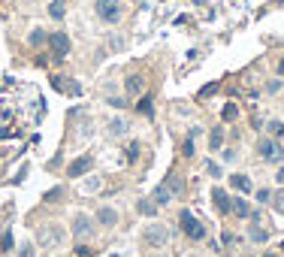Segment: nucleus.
<instances>
[{"mask_svg": "<svg viewBox=\"0 0 284 257\" xmlns=\"http://www.w3.org/2000/svg\"><path fill=\"white\" fill-rule=\"evenodd\" d=\"M212 200H215V206H218V212H221V215H227V212H233V203H230V197H227V191H221V188H215V191H212Z\"/></svg>", "mask_w": 284, "mask_h": 257, "instance_id": "nucleus-7", "label": "nucleus"}, {"mask_svg": "<svg viewBox=\"0 0 284 257\" xmlns=\"http://www.w3.org/2000/svg\"><path fill=\"white\" fill-rule=\"evenodd\" d=\"M269 133H272L275 139H281V136H284V121H269Z\"/></svg>", "mask_w": 284, "mask_h": 257, "instance_id": "nucleus-22", "label": "nucleus"}, {"mask_svg": "<svg viewBox=\"0 0 284 257\" xmlns=\"http://www.w3.org/2000/svg\"><path fill=\"white\" fill-rule=\"evenodd\" d=\"M52 85H55L58 91H67V94H73V97H79V94H82V88H79L76 82H64L61 76H55V79H52Z\"/></svg>", "mask_w": 284, "mask_h": 257, "instance_id": "nucleus-11", "label": "nucleus"}, {"mask_svg": "<svg viewBox=\"0 0 284 257\" xmlns=\"http://www.w3.org/2000/svg\"><path fill=\"white\" fill-rule=\"evenodd\" d=\"M109 130H112V136H124V133L130 130V121H127V118H115V121L109 124Z\"/></svg>", "mask_w": 284, "mask_h": 257, "instance_id": "nucleus-16", "label": "nucleus"}, {"mask_svg": "<svg viewBox=\"0 0 284 257\" xmlns=\"http://www.w3.org/2000/svg\"><path fill=\"white\" fill-rule=\"evenodd\" d=\"M272 200H275V209H278V212L284 215V191H281V194H275Z\"/></svg>", "mask_w": 284, "mask_h": 257, "instance_id": "nucleus-28", "label": "nucleus"}, {"mask_svg": "<svg viewBox=\"0 0 284 257\" xmlns=\"http://www.w3.org/2000/svg\"><path fill=\"white\" fill-rule=\"evenodd\" d=\"M278 73H281V76H284V58L278 61Z\"/></svg>", "mask_w": 284, "mask_h": 257, "instance_id": "nucleus-37", "label": "nucleus"}, {"mask_svg": "<svg viewBox=\"0 0 284 257\" xmlns=\"http://www.w3.org/2000/svg\"><path fill=\"white\" fill-rule=\"evenodd\" d=\"M230 185H233L239 194H251V178H248V175H242V172L230 175Z\"/></svg>", "mask_w": 284, "mask_h": 257, "instance_id": "nucleus-10", "label": "nucleus"}, {"mask_svg": "<svg viewBox=\"0 0 284 257\" xmlns=\"http://www.w3.org/2000/svg\"><path fill=\"white\" fill-rule=\"evenodd\" d=\"M58 197H61V188H52V191L46 194V200H49V203H52V200H58Z\"/></svg>", "mask_w": 284, "mask_h": 257, "instance_id": "nucleus-33", "label": "nucleus"}, {"mask_svg": "<svg viewBox=\"0 0 284 257\" xmlns=\"http://www.w3.org/2000/svg\"><path fill=\"white\" fill-rule=\"evenodd\" d=\"M266 91H269V94H278V91H281V82H278V79H272V82L266 85Z\"/></svg>", "mask_w": 284, "mask_h": 257, "instance_id": "nucleus-30", "label": "nucleus"}, {"mask_svg": "<svg viewBox=\"0 0 284 257\" xmlns=\"http://www.w3.org/2000/svg\"><path fill=\"white\" fill-rule=\"evenodd\" d=\"M43 239L55 245V242H61V239H64V230H61V227H49V230H43Z\"/></svg>", "mask_w": 284, "mask_h": 257, "instance_id": "nucleus-18", "label": "nucleus"}, {"mask_svg": "<svg viewBox=\"0 0 284 257\" xmlns=\"http://www.w3.org/2000/svg\"><path fill=\"white\" fill-rule=\"evenodd\" d=\"M275 181H278V185H281V188H284V167H281V170H278V172H275Z\"/></svg>", "mask_w": 284, "mask_h": 257, "instance_id": "nucleus-35", "label": "nucleus"}, {"mask_svg": "<svg viewBox=\"0 0 284 257\" xmlns=\"http://www.w3.org/2000/svg\"><path fill=\"white\" fill-rule=\"evenodd\" d=\"M221 145H224V130L218 127V130L209 136V149H212V152H221Z\"/></svg>", "mask_w": 284, "mask_h": 257, "instance_id": "nucleus-19", "label": "nucleus"}, {"mask_svg": "<svg viewBox=\"0 0 284 257\" xmlns=\"http://www.w3.org/2000/svg\"><path fill=\"white\" fill-rule=\"evenodd\" d=\"M164 188H167L173 197H182V194H185V181H182V175H176V172H173V175H167Z\"/></svg>", "mask_w": 284, "mask_h": 257, "instance_id": "nucleus-8", "label": "nucleus"}, {"mask_svg": "<svg viewBox=\"0 0 284 257\" xmlns=\"http://www.w3.org/2000/svg\"><path fill=\"white\" fill-rule=\"evenodd\" d=\"M136 212H139V215H145V218H154V215H157V203H154L151 197H145V200H139V203H136Z\"/></svg>", "mask_w": 284, "mask_h": 257, "instance_id": "nucleus-12", "label": "nucleus"}, {"mask_svg": "<svg viewBox=\"0 0 284 257\" xmlns=\"http://www.w3.org/2000/svg\"><path fill=\"white\" fill-rule=\"evenodd\" d=\"M151 200H154L157 206H167V203L173 200V194H170V191H167L164 185H157V188H154V194H151Z\"/></svg>", "mask_w": 284, "mask_h": 257, "instance_id": "nucleus-15", "label": "nucleus"}, {"mask_svg": "<svg viewBox=\"0 0 284 257\" xmlns=\"http://www.w3.org/2000/svg\"><path fill=\"white\" fill-rule=\"evenodd\" d=\"M154 100H151V94H145V97H139V103H136V109H139V115H145V118H151V112H154V106H151Z\"/></svg>", "mask_w": 284, "mask_h": 257, "instance_id": "nucleus-17", "label": "nucleus"}, {"mask_svg": "<svg viewBox=\"0 0 284 257\" xmlns=\"http://www.w3.org/2000/svg\"><path fill=\"white\" fill-rule=\"evenodd\" d=\"M221 242H224V245H233V242H236V236H233V233H224V236H221Z\"/></svg>", "mask_w": 284, "mask_h": 257, "instance_id": "nucleus-34", "label": "nucleus"}, {"mask_svg": "<svg viewBox=\"0 0 284 257\" xmlns=\"http://www.w3.org/2000/svg\"><path fill=\"white\" fill-rule=\"evenodd\" d=\"M254 197H257L260 203H269V200H272V191H269V188H260V191H254Z\"/></svg>", "mask_w": 284, "mask_h": 257, "instance_id": "nucleus-25", "label": "nucleus"}, {"mask_svg": "<svg viewBox=\"0 0 284 257\" xmlns=\"http://www.w3.org/2000/svg\"><path fill=\"white\" fill-rule=\"evenodd\" d=\"M236 115H239V109H236L233 103H227V106H224V121H233Z\"/></svg>", "mask_w": 284, "mask_h": 257, "instance_id": "nucleus-24", "label": "nucleus"}, {"mask_svg": "<svg viewBox=\"0 0 284 257\" xmlns=\"http://www.w3.org/2000/svg\"><path fill=\"white\" fill-rule=\"evenodd\" d=\"M94 9H97V15L106 24H115L121 18V3H118V0H94Z\"/></svg>", "mask_w": 284, "mask_h": 257, "instance_id": "nucleus-4", "label": "nucleus"}, {"mask_svg": "<svg viewBox=\"0 0 284 257\" xmlns=\"http://www.w3.org/2000/svg\"><path fill=\"white\" fill-rule=\"evenodd\" d=\"M257 155H260L263 161H269V164H281V161H284V149H281L275 139H260V142H257Z\"/></svg>", "mask_w": 284, "mask_h": 257, "instance_id": "nucleus-3", "label": "nucleus"}, {"mask_svg": "<svg viewBox=\"0 0 284 257\" xmlns=\"http://www.w3.org/2000/svg\"><path fill=\"white\" fill-rule=\"evenodd\" d=\"M233 212H236L239 218H248V215H251V209H248L245 200H233Z\"/></svg>", "mask_w": 284, "mask_h": 257, "instance_id": "nucleus-20", "label": "nucleus"}, {"mask_svg": "<svg viewBox=\"0 0 284 257\" xmlns=\"http://www.w3.org/2000/svg\"><path fill=\"white\" fill-rule=\"evenodd\" d=\"M185 155L193 158V136H188V142H185Z\"/></svg>", "mask_w": 284, "mask_h": 257, "instance_id": "nucleus-31", "label": "nucleus"}, {"mask_svg": "<svg viewBox=\"0 0 284 257\" xmlns=\"http://www.w3.org/2000/svg\"><path fill=\"white\" fill-rule=\"evenodd\" d=\"M142 242H145L148 248H164V245L170 242V230H167V224H148L145 233H142Z\"/></svg>", "mask_w": 284, "mask_h": 257, "instance_id": "nucleus-1", "label": "nucleus"}, {"mask_svg": "<svg viewBox=\"0 0 284 257\" xmlns=\"http://www.w3.org/2000/svg\"><path fill=\"white\" fill-rule=\"evenodd\" d=\"M139 158V142H130L127 145V161H136Z\"/></svg>", "mask_w": 284, "mask_h": 257, "instance_id": "nucleus-26", "label": "nucleus"}, {"mask_svg": "<svg viewBox=\"0 0 284 257\" xmlns=\"http://www.w3.org/2000/svg\"><path fill=\"white\" fill-rule=\"evenodd\" d=\"M64 12H67V9H64V0H55V3L49 6V15H52V18H58V21L64 18Z\"/></svg>", "mask_w": 284, "mask_h": 257, "instance_id": "nucleus-21", "label": "nucleus"}, {"mask_svg": "<svg viewBox=\"0 0 284 257\" xmlns=\"http://www.w3.org/2000/svg\"><path fill=\"white\" fill-rule=\"evenodd\" d=\"M124 91H127L130 97L142 94V76H127V82H124Z\"/></svg>", "mask_w": 284, "mask_h": 257, "instance_id": "nucleus-14", "label": "nucleus"}, {"mask_svg": "<svg viewBox=\"0 0 284 257\" xmlns=\"http://www.w3.org/2000/svg\"><path fill=\"white\" fill-rule=\"evenodd\" d=\"M206 170H209V172H212V175H221V167H218V164H215V161H209V164H206Z\"/></svg>", "mask_w": 284, "mask_h": 257, "instance_id": "nucleus-32", "label": "nucleus"}, {"mask_svg": "<svg viewBox=\"0 0 284 257\" xmlns=\"http://www.w3.org/2000/svg\"><path fill=\"white\" fill-rule=\"evenodd\" d=\"M0 251H12V233H3V239H0Z\"/></svg>", "mask_w": 284, "mask_h": 257, "instance_id": "nucleus-27", "label": "nucleus"}, {"mask_svg": "<svg viewBox=\"0 0 284 257\" xmlns=\"http://www.w3.org/2000/svg\"><path fill=\"white\" fill-rule=\"evenodd\" d=\"M97 218H100V224H106V227L118 224V212H115V209H109V206H103V209L97 212Z\"/></svg>", "mask_w": 284, "mask_h": 257, "instance_id": "nucleus-13", "label": "nucleus"}, {"mask_svg": "<svg viewBox=\"0 0 284 257\" xmlns=\"http://www.w3.org/2000/svg\"><path fill=\"white\" fill-rule=\"evenodd\" d=\"M73 233H76L79 239H85V236L91 233V218H88V215H76V221H73Z\"/></svg>", "mask_w": 284, "mask_h": 257, "instance_id": "nucleus-6", "label": "nucleus"}, {"mask_svg": "<svg viewBox=\"0 0 284 257\" xmlns=\"http://www.w3.org/2000/svg\"><path fill=\"white\" fill-rule=\"evenodd\" d=\"M251 239H254V242H266V239H269V233H266V230H260V227H251Z\"/></svg>", "mask_w": 284, "mask_h": 257, "instance_id": "nucleus-23", "label": "nucleus"}, {"mask_svg": "<svg viewBox=\"0 0 284 257\" xmlns=\"http://www.w3.org/2000/svg\"><path fill=\"white\" fill-rule=\"evenodd\" d=\"M49 49H52V55L61 61V58H67V52H70V36L67 33H52L49 36Z\"/></svg>", "mask_w": 284, "mask_h": 257, "instance_id": "nucleus-5", "label": "nucleus"}, {"mask_svg": "<svg viewBox=\"0 0 284 257\" xmlns=\"http://www.w3.org/2000/svg\"><path fill=\"white\" fill-rule=\"evenodd\" d=\"M21 257H33V248H30V245H24V248H21Z\"/></svg>", "mask_w": 284, "mask_h": 257, "instance_id": "nucleus-36", "label": "nucleus"}, {"mask_svg": "<svg viewBox=\"0 0 284 257\" xmlns=\"http://www.w3.org/2000/svg\"><path fill=\"white\" fill-rule=\"evenodd\" d=\"M179 224H182V230H185V236H190L193 242H199V239H206V227H202L196 218L188 212V209H182V215H179Z\"/></svg>", "mask_w": 284, "mask_h": 257, "instance_id": "nucleus-2", "label": "nucleus"}, {"mask_svg": "<svg viewBox=\"0 0 284 257\" xmlns=\"http://www.w3.org/2000/svg\"><path fill=\"white\" fill-rule=\"evenodd\" d=\"M193 3H196V6H202V3H206V0H193Z\"/></svg>", "mask_w": 284, "mask_h": 257, "instance_id": "nucleus-38", "label": "nucleus"}, {"mask_svg": "<svg viewBox=\"0 0 284 257\" xmlns=\"http://www.w3.org/2000/svg\"><path fill=\"white\" fill-rule=\"evenodd\" d=\"M39 43H43V30H33L30 33V46H39Z\"/></svg>", "mask_w": 284, "mask_h": 257, "instance_id": "nucleus-29", "label": "nucleus"}, {"mask_svg": "<svg viewBox=\"0 0 284 257\" xmlns=\"http://www.w3.org/2000/svg\"><path fill=\"white\" fill-rule=\"evenodd\" d=\"M91 164H94V161H91L88 155H85V158H76V161L70 164V170H67V172H70V175H85V172L91 170Z\"/></svg>", "mask_w": 284, "mask_h": 257, "instance_id": "nucleus-9", "label": "nucleus"}, {"mask_svg": "<svg viewBox=\"0 0 284 257\" xmlns=\"http://www.w3.org/2000/svg\"><path fill=\"white\" fill-rule=\"evenodd\" d=\"M3 158H6V152H3V149H0V161H3Z\"/></svg>", "mask_w": 284, "mask_h": 257, "instance_id": "nucleus-39", "label": "nucleus"}]
</instances>
